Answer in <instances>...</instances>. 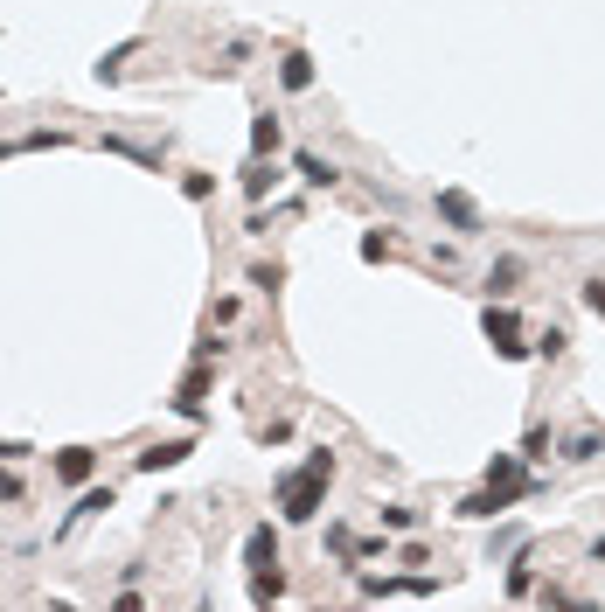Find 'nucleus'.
<instances>
[{
    "label": "nucleus",
    "instance_id": "nucleus-18",
    "mask_svg": "<svg viewBox=\"0 0 605 612\" xmlns=\"http://www.w3.org/2000/svg\"><path fill=\"white\" fill-rule=\"evenodd\" d=\"M536 592V564H529V550H522V564L508 571V599H529Z\"/></svg>",
    "mask_w": 605,
    "mask_h": 612
},
{
    "label": "nucleus",
    "instance_id": "nucleus-7",
    "mask_svg": "<svg viewBox=\"0 0 605 612\" xmlns=\"http://www.w3.org/2000/svg\"><path fill=\"white\" fill-rule=\"evenodd\" d=\"M91 473H98V453H91V446L56 453V480H63V487H91Z\"/></svg>",
    "mask_w": 605,
    "mask_h": 612
},
{
    "label": "nucleus",
    "instance_id": "nucleus-14",
    "mask_svg": "<svg viewBox=\"0 0 605 612\" xmlns=\"http://www.w3.org/2000/svg\"><path fill=\"white\" fill-rule=\"evenodd\" d=\"M293 167H300V181H313V188H334V181H341V174H334V160H320V153H293Z\"/></svg>",
    "mask_w": 605,
    "mask_h": 612
},
{
    "label": "nucleus",
    "instance_id": "nucleus-2",
    "mask_svg": "<svg viewBox=\"0 0 605 612\" xmlns=\"http://www.w3.org/2000/svg\"><path fill=\"white\" fill-rule=\"evenodd\" d=\"M480 327H487V341H494V355H501V362H529V355H536V341H522V320H515L508 306H487V313H480Z\"/></svg>",
    "mask_w": 605,
    "mask_h": 612
},
{
    "label": "nucleus",
    "instance_id": "nucleus-13",
    "mask_svg": "<svg viewBox=\"0 0 605 612\" xmlns=\"http://www.w3.org/2000/svg\"><path fill=\"white\" fill-rule=\"evenodd\" d=\"M112 501H119V494H112V487H84V494H77V508H70V522H63V529H77V522H91V515H105V508H112Z\"/></svg>",
    "mask_w": 605,
    "mask_h": 612
},
{
    "label": "nucleus",
    "instance_id": "nucleus-27",
    "mask_svg": "<svg viewBox=\"0 0 605 612\" xmlns=\"http://www.w3.org/2000/svg\"><path fill=\"white\" fill-rule=\"evenodd\" d=\"M592 564H605V536H592Z\"/></svg>",
    "mask_w": 605,
    "mask_h": 612
},
{
    "label": "nucleus",
    "instance_id": "nucleus-17",
    "mask_svg": "<svg viewBox=\"0 0 605 612\" xmlns=\"http://www.w3.org/2000/svg\"><path fill=\"white\" fill-rule=\"evenodd\" d=\"M279 599H286V578H279V571L251 578V606H279Z\"/></svg>",
    "mask_w": 605,
    "mask_h": 612
},
{
    "label": "nucleus",
    "instance_id": "nucleus-20",
    "mask_svg": "<svg viewBox=\"0 0 605 612\" xmlns=\"http://www.w3.org/2000/svg\"><path fill=\"white\" fill-rule=\"evenodd\" d=\"M564 348H571V334H564V327H543V334H536V355H550V362H557Z\"/></svg>",
    "mask_w": 605,
    "mask_h": 612
},
{
    "label": "nucleus",
    "instance_id": "nucleus-15",
    "mask_svg": "<svg viewBox=\"0 0 605 612\" xmlns=\"http://www.w3.org/2000/svg\"><path fill=\"white\" fill-rule=\"evenodd\" d=\"M279 140H286V126H279L272 112H258V119H251V153H279Z\"/></svg>",
    "mask_w": 605,
    "mask_h": 612
},
{
    "label": "nucleus",
    "instance_id": "nucleus-23",
    "mask_svg": "<svg viewBox=\"0 0 605 612\" xmlns=\"http://www.w3.org/2000/svg\"><path fill=\"white\" fill-rule=\"evenodd\" d=\"M362 258H369V265L390 258V230H369V237H362Z\"/></svg>",
    "mask_w": 605,
    "mask_h": 612
},
{
    "label": "nucleus",
    "instance_id": "nucleus-8",
    "mask_svg": "<svg viewBox=\"0 0 605 612\" xmlns=\"http://www.w3.org/2000/svg\"><path fill=\"white\" fill-rule=\"evenodd\" d=\"M272 188H279V167H272V153H251V167H244V195H251V202H265Z\"/></svg>",
    "mask_w": 605,
    "mask_h": 612
},
{
    "label": "nucleus",
    "instance_id": "nucleus-12",
    "mask_svg": "<svg viewBox=\"0 0 605 612\" xmlns=\"http://www.w3.org/2000/svg\"><path fill=\"white\" fill-rule=\"evenodd\" d=\"M515 279H522V258H494V265H487V300H508Z\"/></svg>",
    "mask_w": 605,
    "mask_h": 612
},
{
    "label": "nucleus",
    "instance_id": "nucleus-19",
    "mask_svg": "<svg viewBox=\"0 0 605 612\" xmlns=\"http://www.w3.org/2000/svg\"><path fill=\"white\" fill-rule=\"evenodd\" d=\"M383 529H397V536H411V529H418V508H404V501H390V508H383Z\"/></svg>",
    "mask_w": 605,
    "mask_h": 612
},
{
    "label": "nucleus",
    "instance_id": "nucleus-16",
    "mask_svg": "<svg viewBox=\"0 0 605 612\" xmlns=\"http://www.w3.org/2000/svg\"><path fill=\"white\" fill-rule=\"evenodd\" d=\"M605 453V432L599 425H585V432H571V439H564V459H599Z\"/></svg>",
    "mask_w": 605,
    "mask_h": 612
},
{
    "label": "nucleus",
    "instance_id": "nucleus-24",
    "mask_svg": "<svg viewBox=\"0 0 605 612\" xmlns=\"http://www.w3.org/2000/svg\"><path fill=\"white\" fill-rule=\"evenodd\" d=\"M515 550H522V529H501V536L487 543V557H515Z\"/></svg>",
    "mask_w": 605,
    "mask_h": 612
},
{
    "label": "nucleus",
    "instance_id": "nucleus-10",
    "mask_svg": "<svg viewBox=\"0 0 605 612\" xmlns=\"http://www.w3.org/2000/svg\"><path fill=\"white\" fill-rule=\"evenodd\" d=\"M279 84H286V91H313V56H306V49H286V56H279Z\"/></svg>",
    "mask_w": 605,
    "mask_h": 612
},
{
    "label": "nucleus",
    "instance_id": "nucleus-21",
    "mask_svg": "<svg viewBox=\"0 0 605 612\" xmlns=\"http://www.w3.org/2000/svg\"><path fill=\"white\" fill-rule=\"evenodd\" d=\"M522 459H529V466H536V459H550V432H543V425H529V439H522Z\"/></svg>",
    "mask_w": 605,
    "mask_h": 612
},
{
    "label": "nucleus",
    "instance_id": "nucleus-4",
    "mask_svg": "<svg viewBox=\"0 0 605 612\" xmlns=\"http://www.w3.org/2000/svg\"><path fill=\"white\" fill-rule=\"evenodd\" d=\"M432 209H439V223H453V237H480V230H487V216H480V202H473L466 188H439Z\"/></svg>",
    "mask_w": 605,
    "mask_h": 612
},
{
    "label": "nucleus",
    "instance_id": "nucleus-3",
    "mask_svg": "<svg viewBox=\"0 0 605 612\" xmlns=\"http://www.w3.org/2000/svg\"><path fill=\"white\" fill-rule=\"evenodd\" d=\"M529 494H536V480H522V487H494V480H487V487H473V494L459 501V515L494 522V515H508V508H515V501H529Z\"/></svg>",
    "mask_w": 605,
    "mask_h": 612
},
{
    "label": "nucleus",
    "instance_id": "nucleus-5",
    "mask_svg": "<svg viewBox=\"0 0 605 612\" xmlns=\"http://www.w3.org/2000/svg\"><path fill=\"white\" fill-rule=\"evenodd\" d=\"M244 571H251V578L279 571V536H272V522H258V529L244 536Z\"/></svg>",
    "mask_w": 605,
    "mask_h": 612
},
{
    "label": "nucleus",
    "instance_id": "nucleus-6",
    "mask_svg": "<svg viewBox=\"0 0 605 612\" xmlns=\"http://www.w3.org/2000/svg\"><path fill=\"white\" fill-rule=\"evenodd\" d=\"M188 453H195V439H160L147 453H133V466H140V473H167V466H181Z\"/></svg>",
    "mask_w": 605,
    "mask_h": 612
},
{
    "label": "nucleus",
    "instance_id": "nucleus-26",
    "mask_svg": "<svg viewBox=\"0 0 605 612\" xmlns=\"http://www.w3.org/2000/svg\"><path fill=\"white\" fill-rule=\"evenodd\" d=\"M14 459H28V446L21 439H0V466H14Z\"/></svg>",
    "mask_w": 605,
    "mask_h": 612
},
{
    "label": "nucleus",
    "instance_id": "nucleus-9",
    "mask_svg": "<svg viewBox=\"0 0 605 612\" xmlns=\"http://www.w3.org/2000/svg\"><path fill=\"white\" fill-rule=\"evenodd\" d=\"M202 397H209V362L195 355V369H188V376H181V390H174V411H188V418H195V404H202Z\"/></svg>",
    "mask_w": 605,
    "mask_h": 612
},
{
    "label": "nucleus",
    "instance_id": "nucleus-25",
    "mask_svg": "<svg viewBox=\"0 0 605 612\" xmlns=\"http://www.w3.org/2000/svg\"><path fill=\"white\" fill-rule=\"evenodd\" d=\"M585 306H592V313H605V279H585Z\"/></svg>",
    "mask_w": 605,
    "mask_h": 612
},
{
    "label": "nucleus",
    "instance_id": "nucleus-22",
    "mask_svg": "<svg viewBox=\"0 0 605 612\" xmlns=\"http://www.w3.org/2000/svg\"><path fill=\"white\" fill-rule=\"evenodd\" d=\"M181 195H188V202H209V195H216V181H209V174H188V181H181Z\"/></svg>",
    "mask_w": 605,
    "mask_h": 612
},
{
    "label": "nucleus",
    "instance_id": "nucleus-11",
    "mask_svg": "<svg viewBox=\"0 0 605 612\" xmlns=\"http://www.w3.org/2000/svg\"><path fill=\"white\" fill-rule=\"evenodd\" d=\"M487 480H494V487H522V480H529V459L522 453H494L487 459Z\"/></svg>",
    "mask_w": 605,
    "mask_h": 612
},
{
    "label": "nucleus",
    "instance_id": "nucleus-1",
    "mask_svg": "<svg viewBox=\"0 0 605 612\" xmlns=\"http://www.w3.org/2000/svg\"><path fill=\"white\" fill-rule=\"evenodd\" d=\"M327 480H334V453L320 446V453H306L293 473H279V515H286V522H313L320 501H327Z\"/></svg>",
    "mask_w": 605,
    "mask_h": 612
}]
</instances>
